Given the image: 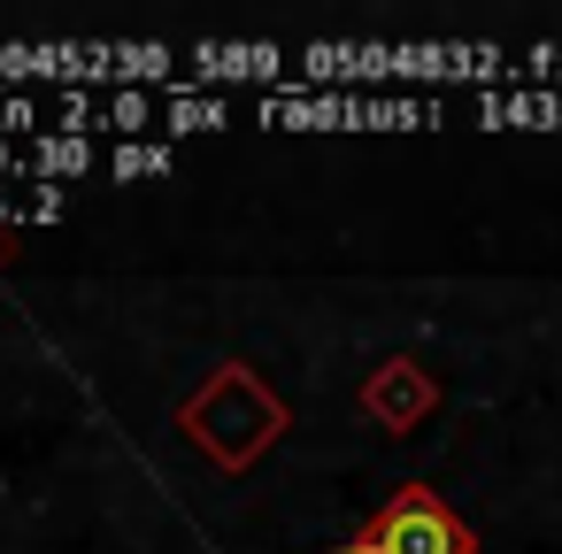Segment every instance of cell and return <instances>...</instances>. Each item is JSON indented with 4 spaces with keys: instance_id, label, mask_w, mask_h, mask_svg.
Masks as SVG:
<instances>
[{
    "instance_id": "1",
    "label": "cell",
    "mask_w": 562,
    "mask_h": 554,
    "mask_svg": "<svg viewBox=\"0 0 562 554\" xmlns=\"http://www.w3.org/2000/svg\"><path fill=\"white\" fill-rule=\"evenodd\" d=\"M0 86H55V93H116V39H9Z\"/></svg>"
},
{
    "instance_id": "10",
    "label": "cell",
    "mask_w": 562,
    "mask_h": 554,
    "mask_svg": "<svg viewBox=\"0 0 562 554\" xmlns=\"http://www.w3.org/2000/svg\"><path fill=\"white\" fill-rule=\"evenodd\" d=\"M24 224H63V185H32L24 193Z\"/></svg>"
},
{
    "instance_id": "11",
    "label": "cell",
    "mask_w": 562,
    "mask_h": 554,
    "mask_svg": "<svg viewBox=\"0 0 562 554\" xmlns=\"http://www.w3.org/2000/svg\"><path fill=\"white\" fill-rule=\"evenodd\" d=\"M0 178H32V155H24V139H0Z\"/></svg>"
},
{
    "instance_id": "5",
    "label": "cell",
    "mask_w": 562,
    "mask_h": 554,
    "mask_svg": "<svg viewBox=\"0 0 562 554\" xmlns=\"http://www.w3.org/2000/svg\"><path fill=\"white\" fill-rule=\"evenodd\" d=\"M24 155H32V178L40 185H55V178H86L101 155H93V139H63V132H40V139H24Z\"/></svg>"
},
{
    "instance_id": "4",
    "label": "cell",
    "mask_w": 562,
    "mask_h": 554,
    "mask_svg": "<svg viewBox=\"0 0 562 554\" xmlns=\"http://www.w3.org/2000/svg\"><path fill=\"white\" fill-rule=\"evenodd\" d=\"M224 124H239V109L224 101V93H162V132L170 139H193V132H224Z\"/></svg>"
},
{
    "instance_id": "2",
    "label": "cell",
    "mask_w": 562,
    "mask_h": 554,
    "mask_svg": "<svg viewBox=\"0 0 562 554\" xmlns=\"http://www.w3.org/2000/svg\"><path fill=\"white\" fill-rule=\"evenodd\" d=\"M224 86L285 93L293 86V55L270 47V39H201V47H186V93H224Z\"/></svg>"
},
{
    "instance_id": "9",
    "label": "cell",
    "mask_w": 562,
    "mask_h": 554,
    "mask_svg": "<svg viewBox=\"0 0 562 554\" xmlns=\"http://www.w3.org/2000/svg\"><path fill=\"white\" fill-rule=\"evenodd\" d=\"M55 132L63 139H93L101 132V101L93 93H55Z\"/></svg>"
},
{
    "instance_id": "7",
    "label": "cell",
    "mask_w": 562,
    "mask_h": 554,
    "mask_svg": "<svg viewBox=\"0 0 562 554\" xmlns=\"http://www.w3.org/2000/svg\"><path fill=\"white\" fill-rule=\"evenodd\" d=\"M101 132H116V147H124V139H147V132H162L155 93H109V101H101Z\"/></svg>"
},
{
    "instance_id": "6",
    "label": "cell",
    "mask_w": 562,
    "mask_h": 554,
    "mask_svg": "<svg viewBox=\"0 0 562 554\" xmlns=\"http://www.w3.org/2000/svg\"><path fill=\"white\" fill-rule=\"evenodd\" d=\"M416 124H439V101L431 93H370L362 132H416Z\"/></svg>"
},
{
    "instance_id": "12",
    "label": "cell",
    "mask_w": 562,
    "mask_h": 554,
    "mask_svg": "<svg viewBox=\"0 0 562 554\" xmlns=\"http://www.w3.org/2000/svg\"><path fill=\"white\" fill-rule=\"evenodd\" d=\"M0 224H24V193H9V185H0Z\"/></svg>"
},
{
    "instance_id": "3",
    "label": "cell",
    "mask_w": 562,
    "mask_h": 554,
    "mask_svg": "<svg viewBox=\"0 0 562 554\" xmlns=\"http://www.w3.org/2000/svg\"><path fill=\"white\" fill-rule=\"evenodd\" d=\"M477 124L485 132H562V93H547V86L477 93Z\"/></svg>"
},
{
    "instance_id": "8",
    "label": "cell",
    "mask_w": 562,
    "mask_h": 554,
    "mask_svg": "<svg viewBox=\"0 0 562 554\" xmlns=\"http://www.w3.org/2000/svg\"><path fill=\"white\" fill-rule=\"evenodd\" d=\"M109 170H116V178H170V170H178V147H162V139H124V147L109 155Z\"/></svg>"
}]
</instances>
